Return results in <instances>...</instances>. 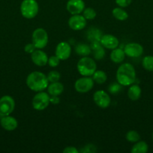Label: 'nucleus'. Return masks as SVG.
I'll return each mask as SVG.
<instances>
[{
    "instance_id": "f257e3e1",
    "label": "nucleus",
    "mask_w": 153,
    "mask_h": 153,
    "mask_svg": "<svg viewBox=\"0 0 153 153\" xmlns=\"http://www.w3.org/2000/svg\"><path fill=\"white\" fill-rule=\"evenodd\" d=\"M116 80L122 86H129L136 80V71L132 64L129 63L122 64L116 71Z\"/></svg>"
},
{
    "instance_id": "f03ea898",
    "label": "nucleus",
    "mask_w": 153,
    "mask_h": 153,
    "mask_svg": "<svg viewBox=\"0 0 153 153\" xmlns=\"http://www.w3.org/2000/svg\"><path fill=\"white\" fill-rule=\"evenodd\" d=\"M26 82L28 88L35 92L44 91L49 85L47 76L43 73L38 71L32 72L28 74Z\"/></svg>"
},
{
    "instance_id": "7ed1b4c3",
    "label": "nucleus",
    "mask_w": 153,
    "mask_h": 153,
    "mask_svg": "<svg viewBox=\"0 0 153 153\" xmlns=\"http://www.w3.org/2000/svg\"><path fill=\"white\" fill-rule=\"evenodd\" d=\"M76 68L81 76H92L96 71L97 66L92 58L85 56L79 60L76 64Z\"/></svg>"
},
{
    "instance_id": "20e7f679",
    "label": "nucleus",
    "mask_w": 153,
    "mask_h": 153,
    "mask_svg": "<svg viewBox=\"0 0 153 153\" xmlns=\"http://www.w3.org/2000/svg\"><path fill=\"white\" fill-rule=\"evenodd\" d=\"M39 7L36 0H23L20 4V12L23 17L33 19L38 13Z\"/></svg>"
},
{
    "instance_id": "39448f33",
    "label": "nucleus",
    "mask_w": 153,
    "mask_h": 153,
    "mask_svg": "<svg viewBox=\"0 0 153 153\" xmlns=\"http://www.w3.org/2000/svg\"><path fill=\"white\" fill-rule=\"evenodd\" d=\"M32 40L36 49H44L48 43L47 32L42 28H36L32 33Z\"/></svg>"
},
{
    "instance_id": "423d86ee",
    "label": "nucleus",
    "mask_w": 153,
    "mask_h": 153,
    "mask_svg": "<svg viewBox=\"0 0 153 153\" xmlns=\"http://www.w3.org/2000/svg\"><path fill=\"white\" fill-rule=\"evenodd\" d=\"M49 94L40 91L34 95L32 99V107L37 111H43L48 107L50 103Z\"/></svg>"
},
{
    "instance_id": "0eeeda50",
    "label": "nucleus",
    "mask_w": 153,
    "mask_h": 153,
    "mask_svg": "<svg viewBox=\"0 0 153 153\" xmlns=\"http://www.w3.org/2000/svg\"><path fill=\"white\" fill-rule=\"evenodd\" d=\"M15 108V102L10 96H4L0 99V116L10 115Z\"/></svg>"
},
{
    "instance_id": "6e6552de",
    "label": "nucleus",
    "mask_w": 153,
    "mask_h": 153,
    "mask_svg": "<svg viewBox=\"0 0 153 153\" xmlns=\"http://www.w3.org/2000/svg\"><path fill=\"white\" fill-rule=\"evenodd\" d=\"M94 82L92 78L90 76H83L75 82L74 88L78 93L85 94L92 89Z\"/></svg>"
},
{
    "instance_id": "1a4fd4ad",
    "label": "nucleus",
    "mask_w": 153,
    "mask_h": 153,
    "mask_svg": "<svg viewBox=\"0 0 153 153\" xmlns=\"http://www.w3.org/2000/svg\"><path fill=\"white\" fill-rule=\"evenodd\" d=\"M93 100L94 103L101 108H106L110 106L111 100L108 94L104 91H98L93 95Z\"/></svg>"
},
{
    "instance_id": "9d476101",
    "label": "nucleus",
    "mask_w": 153,
    "mask_h": 153,
    "mask_svg": "<svg viewBox=\"0 0 153 153\" xmlns=\"http://www.w3.org/2000/svg\"><path fill=\"white\" fill-rule=\"evenodd\" d=\"M68 25L72 30L80 31L83 29L86 25V19L82 15L74 14L69 18Z\"/></svg>"
},
{
    "instance_id": "9b49d317",
    "label": "nucleus",
    "mask_w": 153,
    "mask_h": 153,
    "mask_svg": "<svg viewBox=\"0 0 153 153\" xmlns=\"http://www.w3.org/2000/svg\"><path fill=\"white\" fill-rule=\"evenodd\" d=\"M56 55L60 59V61H64L68 59L71 54V47L67 42H61L56 48Z\"/></svg>"
},
{
    "instance_id": "f8f14e48",
    "label": "nucleus",
    "mask_w": 153,
    "mask_h": 153,
    "mask_svg": "<svg viewBox=\"0 0 153 153\" xmlns=\"http://www.w3.org/2000/svg\"><path fill=\"white\" fill-rule=\"evenodd\" d=\"M125 55L130 58H138L143 53V48L136 43H130L125 45L124 49Z\"/></svg>"
},
{
    "instance_id": "ddd939ff",
    "label": "nucleus",
    "mask_w": 153,
    "mask_h": 153,
    "mask_svg": "<svg viewBox=\"0 0 153 153\" xmlns=\"http://www.w3.org/2000/svg\"><path fill=\"white\" fill-rule=\"evenodd\" d=\"M66 8L70 14H80L85 9V3L82 0H68Z\"/></svg>"
},
{
    "instance_id": "4468645a",
    "label": "nucleus",
    "mask_w": 153,
    "mask_h": 153,
    "mask_svg": "<svg viewBox=\"0 0 153 153\" xmlns=\"http://www.w3.org/2000/svg\"><path fill=\"white\" fill-rule=\"evenodd\" d=\"M31 58L32 62L38 67H44L48 62L47 55L38 49V50H34L31 54Z\"/></svg>"
},
{
    "instance_id": "2eb2a0df",
    "label": "nucleus",
    "mask_w": 153,
    "mask_h": 153,
    "mask_svg": "<svg viewBox=\"0 0 153 153\" xmlns=\"http://www.w3.org/2000/svg\"><path fill=\"white\" fill-rule=\"evenodd\" d=\"M100 42L104 47L108 49H116L118 47V43H119L118 38L112 34H104L101 37Z\"/></svg>"
},
{
    "instance_id": "dca6fc26",
    "label": "nucleus",
    "mask_w": 153,
    "mask_h": 153,
    "mask_svg": "<svg viewBox=\"0 0 153 153\" xmlns=\"http://www.w3.org/2000/svg\"><path fill=\"white\" fill-rule=\"evenodd\" d=\"M0 124L2 127L7 131H14L16 129L18 126L17 120L14 117L10 116V115L2 117Z\"/></svg>"
},
{
    "instance_id": "f3484780",
    "label": "nucleus",
    "mask_w": 153,
    "mask_h": 153,
    "mask_svg": "<svg viewBox=\"0 0 153 153\" xmlns=\"http://www.w3.org/2000/svg\"><path fill=\"white\" fill-rule=\"evenodd\" d=\"M64 91V86L58 82H52L47 87V92L50 96H59Z\"/></svg>"
},
{
    "instance_id": "a211bd4d",
    "label": "nucleus",
    "mask_w": 153,
    "mask_h": 153,
    "mask_svg": "<svg viewBox=\"0 0 153 153\" xmlns=\"http://www.w3.org/2000/svg\"><path fill=\"white\" fill-rule=\"evenodd\" d=\"M90 47L93 52V55L95 59L100 60L104 57L105 52L101 43H99L98 41L92 42Z\"/></svg>"
},
{
    "instance_id": "6ab92c4d",
    "label": "nucleus",
    "mask_w": 153,
    "mask_h": 153,
    "mask_svg": "<svg viewBox=\"0 0 153 153\" xmlns=\"http://www.w3.org/2000/svg\"><path fill=\"white\" fill-rule=\"evenodd\" d=\"M124 57H125V54H124V50L118 48L112 49L110 53V60L116 64H119L122 62L124 60Z\"/></svg>"
},
{
    "instance_id": "aec40b11",
    "label": "nucleus",
    "mask_w": 153,
    "mask_h": 153,
    "mask_svg": "<svg viewBox=\"0 0 153 153\" xmlns=\"http://www.w3.org/2000/svg\"><path fill=\"white\" fill-rule=\"evenodd\" d=\"M141 88H140L139 85H134L129 88L128 91V96L129 99L132 101H136L139 100L141 97Z\"/></svg>"
},
{
    "instance_id": "412c9836",
    "label": "nucleus",
    "mask_w": 153,
    "mask_h": 153,
    "mask_svg": "<svg viewBox=\"0 0 153 153\" xmlns=\"http://www.w3.org/2000/svg\"><path fill=\"white\" fill-rule=\"evenodd\" d=\"M75 52L80 56L85 57L91 53L92 49L88 45L85 44V43H79L75 47Z\"/></svg>"
},
{
    "instance_id": "4be33fe9",
    "label": "nucleus",
    "mask_w": 153,
    "mask_h": 153,
    "mask_svg": "<svg viewBox=\"0 0 153 153\" xmlns=\"http://www.w3.org/2000/svg\"><path fill=\"white\" fill-rule=\"evenodd\" d=\"M148 146L146 142L137 141L136 142L131 149L132 153H146L148 152Z\"/></svg>"
},
{
    "instance_id": "5701e85b",
    "label": "nucleus",
    "mask_w": 153,
    "mask_h": 153,
    "mask_svg": "<svg viewBox=\"0 0 153 153\" xmlns=\"http://www.w3.org/2000/svg\"><path fill=\"white\" fill-rule=\"evenodd\" d=\"M112 16L116 19L120 21L126 20L128 17V14L124 10H123L121 7H115L112 10Z\"/></svg>"
},
{
    "instance_id": "b1692460",
    "label": "nucleus",
    "mask_w": 153,
    "mask_h": 153,
    "mask_svg": "<svg viewBox=\"0 0 153 153\" xmlns=\"http://www.w3.org/2000/svg\"><path fill=\"white\" fill-rule=\"evenodd\" d=\"M92 76V79L94 80V82L99 85H102L104 83L107 79V76H106L105 72L102 71V70H96Z\"/></svg>"
},
{
    "instance_id": "393cba45",
    "label": "nucleus",
    "mask_w": 153,
    "mask_h": 153,
    "mask_svg": "<svg viewBox=\"0 0 153 153\" xmlns=\"http://www.w3.org/2000/svg\"><path fill=\"white\" fill-rule=\"evenodd\" d=\"M142 65L147 71L153 72V56L147 55L144 57L142 61Z\"/></svg>"
},
{
    "instance_id": "a878e982",
    "label": "nucleus",
    "mask_w": 153,
    "mask_h": 153,
    "mask_svg": "<svg viewBox=\"0 0 153 153\" xmlns=\"http://www.w3.org/2000/svg\"><path fill=\"white\" fill-rule=\"evenodd\" d=\"M125 137L126 140L128 142H130V143H136V142L139 141L140 139V136L139 133L136 131H134V130L129 131L126 134Z\"/></svg>"
},
{
    "instance_id": "bb28decb",
    "label": "nucleus",
    "mask_w": 153,
    "mask_h": 153,
    "mask_svg": "<svg viewBox=\"0 0 153 153\" xmlns=\"http://www.w3.org/2000/svg\"><path fill=\"white\" fill-rule=\"evenodd\" d=\"M82 16L86 19H93L96 16V12L92 7H87L82 11Z\"/></svg>"
},
{
    "instance_id": "cd10ccee",
    "label": "nucleus",
    "mask_w": 153,
    "mask_h": 153,
    "mask_svg": "<svg viewBox=\"0 0 153 153\" xmlns=\"http://www.w3.org/2000/svg\"><path fill=\"white\" fill-rule=\"evenodd\" d=\"M122 90V85H120L119 83H116V82H114V83H112L110 85V86L108 87V91H109V92L110 93V94H113V95H116V94H118V93L121 91Z\"/></svg>"
},
{
    "instance_id": "c85d7f7f",
    "label": "nucleus",
    "mask_w": 153,
    "mask_h": 153,
    "mask_svg": "<svg viewBox=\"0 0 153 153\" xmlns=\"http://www.w3.org/2000/svg\"><path fill=\"white\" fill-rule=\"evenodd\" d=\"M47 79L49 82H58L61 78V76H60V73L57 71H50L49 73H48Z\"/></svg>"
},
{
    "instance_id": "c756f323",
    "label": "nucleus",
    "mask_w": 153,
    "mask_h": 153,
    "mask_svg": "<svg viewBox=\"0 0 153 153\" xmlns=\"http://www.w3.org/2000/svg\"><path fill=\"white\" fill-rule=\"evenodd\" d=\"M60 59L56 56V55H52V56L48 58V62L47 64H49L50 67H56L59 64Z\"/></svg>"
},
{
    "instance_id": "7c9ffc66",
    "label": "nucleus",
    "mask_w": 153,
    "mask_h": 153,
    "mask_svg": "<svg viewBox=\"0 0 153 153\" xmlns=\"http://www.w3.org/2000/svg\"><path fill=\"white\" fill-rule=\"evenodd\" d=\"M80 152L85 153H94L97 152V149H96V146L94 145L87 144L86 146H84L83 149H82Z\"/></svg>"
},
{
    "instance_id": "2f4dec72",
    "label": "nucleus",
    "mask_w": 153,
    "mask_h": 153,
    "mask_svg": "<svg viewBox=\"0 0 153 153\" xmlns=\"http://www.w3.org/2000/svg\"><path fill=\"white\" fill-rule=\"evenodd\" d=\"M132 0H116V3L121 7H126L130 5Z\"/></svg>"
},
{
    "instance_id": "473e14b6",
    "label": "nucleus",
    "mask_w": 153,
    "mask_h": 153,
    "mask_svg": "<svg viewBox=\"0 0 153 153\" xmlns=\"http://www.w3.org/2000/svg\"><path fill=\"white\" fill-rule=\"evenodd\" d=\"M36 47L34 46V45L32 43H28L25 46V48H24V50L26 53L28 54H32L34 50H35Z\"/></svg>"
},
{
    "instance_id": "72a5a7b5",
    "label": "nucleus",
    "mask_w": 153,
    "mask_h": 153,
    "mask_svg": "<svg viewBox=\"0 0 153 153\" xmlns=\"http://www.w3.org/2000/svg\"><path fill=\"white\" fill-rule=\"evenodd\" d=\"M64 153H78L79 151L76 149V148H75L74 146H68L65 149L63 150Z\"/></svg>"
},
{
    "instance_id": "f704fd0d",
    "label": "nucleus",
    "mask_w": 153,
    "mask_h": 153,
    "mask_svg": "<svg viewBox=\"0 0 153 153\" xmlns=\"http://www.w3.org/2000/svg\"><path fill=\"white\" fill-rule=\"evenodd\" d=\"M50 101L52 104L53 105H56L59 102V99L58 98L57 96H51L50 99Z\"/></svg>"
},
{
    "instance_id": "c9c22d12",
    "label": "nucleus",
    "mask_w": 153,
    "mask_h": 153,
    "mask_svg": "<svg viewBox=\"0 0 153 153\" xmlns=\"http://www.w3.org/2000/svg\"><path fill=\"white\" fill-rule=\"evenodd\" d=\"M152 139H153V133H152Z\"/></svg>"
}]
</instances>
